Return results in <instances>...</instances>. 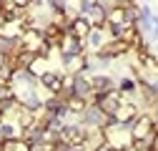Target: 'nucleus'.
I'll return each mask as SVG.
<instances>
[{"instance_id":"f257e3e1","label":"nucleus","mask_w":158,"mask_h":151,"mask_svg":"<svg viewBox=\"0 0 158 151\" xmlns=\"http://www.w3.org/2000/svg\"><path fill=\"white\" fill-rule=\"evenodd\" d=\"M85 119H88L90 123H98V121H101V113H98V111L93 108V111H88V116H85Z\"/></svg>"},{"instance_id":"f03ea898","label":"nucleus","mask_w":158,"mask_h":151,"mask_svg":"<svg viewBox=\"0 0 158 151\" xmlns=\"http://www.w3.org/2000/svg\"><path fill=\"white\" fill-rule=\"evenodd\" d=\"M75 86H78V88H75L78 93H88V91H90V88H88V83H85V81H81V78L75 81Z\"/></svg>"},{"instance_id":"7ed1b4c3","label":"nucleus","mask_w":158,"mask_h":151,"mask_svg":"<svg viewBox=\"0 0 158 151\" xmlns=\"http://www.w3.org/2000/svg\"><path fill=\"white\" fill-rule=\"evenodd\" d=\"M98 88H101V91H108V88H110V81H108V78H101V81H98Z\"/></svg>"}]
</instances>
